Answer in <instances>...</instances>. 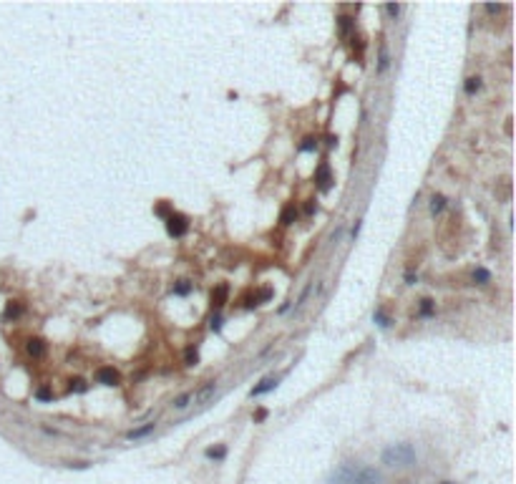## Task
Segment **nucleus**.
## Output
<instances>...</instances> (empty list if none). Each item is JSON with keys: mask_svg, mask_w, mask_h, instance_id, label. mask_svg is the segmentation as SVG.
I'll return each mask as SVG.
<instances>
[{"mask_svg": "<svg viewBox=\"0 0 516 484\" xmlns=\"http://www.w3.org/2000/svg\"><path fill=\"white\" fill-rule=\"evenodd\" d=\"M380 481L383 476L375 466H363L353 461L337 464L327 476V484H380Z\"/></svg>", "mask_w": 516, "mask_h": 484, "instance_id": "nucleus-1", "label": "nucleus"}, {"mask_svg": "<svg viewBox=\"0 0 516 484\" xmlns=\"http://www.w3.org/2000/svg\"><path fill=\"white\" fill-rule=\"evenodd\" d=\"M383 464L385 466H413L418 461V454H416V446L408 444V441H401V444H391L383 449L380 454Z\"/></svg>", "mask_w": 516, "mask_h": 484, "instance_id": "nucleus-2", "label": "nucleus"}, {"mask_svg": "<svg viewBox=\"0 0 516 484\" xmlns=\"http://www.w3.org/2000/svg\"><path fill=\"white\" fill-rule=\"evenodd\" d=\"M166 232L171 237H184L189 232V220L184 215H179V212H171L166 217Z\"/></svg>", "mask_w": 516, "mask_h": 484, "instance_id": "nucleus-3", "label": "nucleus"}, {"mask_svg": "<svg viewBox=\"0 0 516 484\" xmlns=\"http://www.w3.org/2000/svg\"><path fill=\"white\" fill-rule=\"evenodd\" d=\"M315 182H317L320 192H330V189H332V182H335V179H332L327 164H320V167H317V172H315Z\"/></svg>", "mask_w": 516, "mask_h": 484, "instance_id": "nucleus-4", "label": "nucleus"}, {"mask_svg": "<svg viewBox=\"0 0 516 484\" xmlns=\"http://www.w3.org/2000/svg\"><path fill=\"white\" fill-rule=\"evenodd\" d=\"M96 378H98V383H103V386H116V383L121 381L118 371H116V368H111V366L98 368V371H96Z\"/></svg>", "mask_w": 516, "mask_h": 484, "instance_id": "nucleus-5", "label": "nucleus"}, {"mask_svg": "<svg viewBox=\"0 0 516 484\" xmlns=\"http://www.w3.org/2000/svg\"><path fill=\"white\" fill-rule=\"evenodd\" d=\"M227 298H229V285L227 282H222V285H217L214 290H212V308H224V303H227Z\"/></svg>", "mask_w": 516, "mask_h": 484, "instance_id": "nucleus-6", "label": "nucleus"}, {"mask_svg": "<svg viewBox=\"0 0 516 484\" xmlns=\"http://www.w3.org/2000/svg\"><path fill=\"white\" fill-rule=\"evenodd\" d=\"M277 383H280V381L270 376V378H265V381H260V386H254V389L249 391V396L254 399V396H262V394H270L272 389H277Z\"/></svg>", "mask_w": 516, "mask_h": 484, "instance_id": "nucleus-7", "label": "nucleus"}, {"mask_svg": "<svg viewBox=\"0 0 516 484\" xmlns=\"http://www.w3.org/2000/svg\"><path fill=\"white\" fill-rule=\"evenodd\" d=\"M26 351H28V356H33V358H43V356H46V343H43L41 338H31L28 346H26Z\"/></svg>", "mask_w": 516, "mask_h": 484, "instance_id": "nucleus-8", "label": "nucleus"}, {"mask_svg": "<svg viewBox=\"0 0 516 484\" xmlns=\"http://www.w3.org/2000/svg\"><path fill=\"white\" fill-rule=\"evenodd\" d=\"M214 389H217V381H207L199 391H192V394H194L192 401H209V396L214 394Z\"/></svg>", "mask_w": 516, "mask_h": 484, "instance_id": "nucleus-9", "label": "nucleus"}, {"mask_svg": "<svg viewBox=\"0 0 516 484\" xmlns=\"http://www.w3.org/2000/svg\"><path fill=\"white\" fill-rule=\"evenodd\" d=\"M154 426H156L154 421H151V424H144V426H136V429H131V431L126 434V439H128V441H136V439H144V436H149V434L154 431Z\"/></svg>", "mask_w": 516, "mask_h": 484, "instance_id": "nucleus-10", "label": "nucleus"}, {"mask_svg": "<svg viewBox=\"0 0 516 484\" xmlns=\"http://www.w3.org/2000/svg\"><path fill=\"white\" fill-rule=\"evenodd\" d=\"M23 313H26V308H23L18 300H11V303L6 305V313H3V315H6L8 320H16V318H21Z\"/></svg>", "mask_w": 516, "mask_h": 484, "instance_id": "nucleus-11", "label": "nucleus"}, {"mask_svg": "<svg viewBox=\"0 0 516 484\" xmlns=\"http://www.w3.org/2000/svg\"><path fill=\"white\" fill-rule=\"evenodd\" d=\"M297 220V207L295 205H287L285 210H282V215H280V222L282 225H292Z\"/></svg>", "mask_w": 516, "mask_h": 484, "instance_id": "nucleus-12", "label": "nucleus"}, {"mask_svg": "<svg viewBox=\"0 0 516 484\" xmlns=\"http://www.w3.org/2000/svg\"><path fill=\"white\" fill-rule=\"evenodd\" d=\"M204 456H207V459H214V461H222V459L227 456V446H209V449L204 451Z\"/></svg>", "mask_w": 516, "mask_h": 484, "instance_id": "nucleus-13", "label": "nucleus"}, {"mask_svg": "<svg viewBox=\"0 0 516 484\" xmlns=\"http://www.w3.org/2000/svg\"><path fill=\"white\" fill-rule=\"evenodd\" d=\"M192 399H194V394H192V391H187V394H182L179 399H174V404H171V406H174L177 411H184V409L192 404Z\"/></svg>", "mask_w": 516, "mask_h": 484, "instance_id": "nucleus-14", "label": "nucleus"}, {"mask_svg": "<svg viewBox=\"0 0 516 484\" xmlns=\"http://www.w3.org/2000/svg\"><path fill=\"white\" fill-rule=\"evenodd\" d=\"M446 207V197L443 195H433L431 197V215H441Z\"/></svg>", "mask_w": 516, "mask_h": 484, "instance_id": "nucleus-15", "label": "nucleus"}, {"mask_svg": "<svg viewBox=\"0 0 516 484\" xmlns=\"http://www.w3.org/2000/svg\"><path fill=\"white\" fill-rule=\"evenodd\" d=\"M481 88V78L478 76H471V78H466V83H463V91L468 93V96H473L476 91Z\"/></svg>", "mask_w": 516, "mask_h": 484, "instance_id": "nucleus-16", "label": "nucleus"}, {"mask_svg": "<svg viewBox=\"0 0 516 484\" xmlns=\"http://www.w3.org/2000/svg\"><path fill=\"white\" fill-rule=\"evenodd\" d=\"M473 282H478V285L491 282V272H488L486 267H476V270H473Z\"/></svg>", "mask_w": 516, "mask_h": 484, "instance_id": "nucleus-17", "label": "nucleus"}, {"mask_svg": "<svg viewBox=\"0 0 516 484\" xmlns=\"http://www.w3.org/2000/svg\"><path fill=\"white\" fill-rule=\"evenodd\" d=\"M192 287H194V285H192L189 280H179V282H174V295H182V298H184V295L192 293Z\"/></svg>", "mask_w": 516, "mask_h": 484, "instance_id": "nucleus-18", "label": "nucleus"}, {"mask_svg": "<svg viewBox=\"0 0 516 484\" xmlns=\"http://www.w3.org/2000/svg\"><path fill=\"white\" fill-rule=\"evenodd\" d=\"M433 310H436V303H433L431 298H423V300H421V315H423V318H431Z\"/></svg>", "mask_w": 516, "mask_h": 484, "instance_id": "nucleus-19", "label": "nucleus"}, {"mask_svg": "<svg viewBox=\"0 0 516 484\" xmlns=\"http://www.w3.org/2000/svg\"><path fill=\"white\" fill-rule=\"evenodd\" d=\"M184 363H187V366H197V363H199V351H197L194 346L187 348V353H184Z\"/></svg>", "mask_w": 516, "mask_h": 484, "instance_id": "nucleus-20", "label": "nucleus"}, {"mask_svg": "<svg viewBox=\"0 0 516 484\" xmlns=\"http://www.w3.org/2000/svg\"><path fill=\"white\" fill-rule=\"evenodd\" d=\"M337 26H340V33H342V36H348V33L353 31V18L340 16V18H337Z\"/></svg>", "mask_w": 516, "mask_h": 484, "instance_id": "nucleus-21", "label": "nucleus"}, {"mask_svg": "<svg viewBox=\"0 0 516 484\" xmlns=\"http://www.w3.org/2000/svg\"><path fill=\"white\" fill-rule=\"evenodd\" d=\"M315 149H317V139H315V136H305L302 144H300V151L310 154V151H315Z\"/></svg>", "mask_w": 516, "mask_h": 484, "instance_id": "nucleus-22", "label": "nucleus"}, {"mask_svg": "<svg viewBox=\"0 0 516 484\" xmlns=\"http://www.w3.org/2000/svg\"><path fill=\"white\" fill-rule=\"evenodd\" d=\"M36 399H38V401H53L51 386H38V389H36Z\"/></svg>", "mask_w": 516, "mask_h": 484, "instance_id": "nucleus-23", "label": "nucleus"}, {"mask_svg": "<svg viewBox=\"0 0 516 484\" xmlns=\"http://www.w3.org/2000/svg\"><path fill=\"white\" fill-rule=\"evenodd\" d=\"M373 318H375V323H378L380 328H391V318H388V315H385V313H383L380 308H378V310L373 313Z\"/></svg>", "mask_w": 516, "mask_h": 484, "instance_id": "nucleus-24", "label": "nucleus"}, {"mask_svg": "<svg viewBox=\"0 0 516 484\" xmlns=\"http://www.w3.org/2000/svg\"><path fill=\"white\" fill-rule=\"evenodd\" d=\"M88 386H86V381L83 378H73L71 381V386H68V391H73V394H83Z\"/></svg>", "mask_w": 516, "mask_h": 484, "instance_id": "nucleus-25", "label": "nucleus"}, {"mask_svg": "<svg viewBox=\"0 0 516 484\" xmlns=\"http://www.w3.org/2000/svg\"><path fill=\"white\" fill-rule=\"evenodd\" d=\"M254 298H257V305H260V303H267V300L272 298V290H270V287H262V290L254 293Z\"/></svg>", "mask_w": 516, "mask_h": 484, "instance_id": "nucleus-26", "label": "nucleus"}, {"mask_svg": "<svg viewBox=\"0 0 516 484\" xmlns=\"http://www.w3.org/2000/svg\"><path fill=\"white\" fill-rule=\"evenodd\" d=\"M388 63H391V58H388V51H385V48H380V63H378V71L383 73V71L388 68Z\"/></svg>", "mask_w": 516, "mask_h": 484, "instance_id": "nucleus-27", "label": "nucleus"}, {"mask_svg": "<svg viewBox=\"0 0 516 484\" xmlns=\"http://www.w3.org/2000/svg\"><path fill=\"white\" fill-rule=\"evenodd\" d=\"M385 13H388L391 18H398V16H401V6H398V3H388V6H385Z\"/></svg>", "mask_w": 516, "mask_h": 484, "instance_id": "nucleus-28", "label": "nucleus"}, {"mask_svg": "<svg viewBox=\"0 0 516 484\" xmlns=\"http://www.w3.org/2000/svg\"><path fill=\"white\" fill-rule=\"evenodd\" d=\"M242 303H244V308H247V310H252V308L257 305V298H254V293H247Z\"/></svg>", "mask_w": 516, "mask_h": 484, "instance_id": "nucleus-29", "label": "nucleus"}, {"mask_svg": "<svg viewBox=\"0 0 516 484\" xmlns=\"http://www.w3.org/2000/svg\"><path fill=\"white\" fill-rule=\"evenodd\" d=\"M317 212V205H315V200H307L305 202V215H315Z\"/></svg>", "mask_w": 516, "mask_h": 484, "instance_id": "nucleus-30", "label": "nucleus"}, {"mask_svg": "<svg viewBox=\"0 0 516 484\" xmlns=\"http://www.w3.org/2000/svg\"><path fill=\"white\" fill-rule=\"evenodd\" d=\"M212 331H214V333H219V331H222V318H219V315H214V318H212Z\"/></svg>", "mask_w": 516, "mask_h": 484, "instance_id": "nucleus-31", "label": "nucleus"}, {"mask_svg": "<svg viewBox=\"0 0 516 484\" xmlns=\"http://www.w3.org/2000/svg\"><path fill=\"white\" fill-rule=\"evenodd\" d=\"M501 11H503L501 6H493V3H488V6H486V13H488V16H496V13H501Z\"/></svg>", "mask_w": 516, "mask_h": 484, "instance_id": "nucleus-32", "label": "nucleus"}, {"mask_svg": "<svg viewBox=\"0 0 516 484\" xmlns=\"http://www.w3.org/2000/svg\"><path fill=\"white\" fill-rule=\"evenodd\" d=\"M156 215L166 220V217H169V207H166V205H159V207H156Z\"/></svg>", "mask_w": 516, "mask_h": 484, "instance_id": "nucleus-33", "label": "nucleus"}, {"mask_svg": "<svg viewBox=\"0 0 516 484\" xmlns=\"http://www.w3.org/2000/svg\"><path fill=\"white\" fill-rule=\"evenodd\" d=\"M416 280H418V277H416V272H413V270H408V272H406V282H408V285H413Z\"/></svg>", "mask_w": 516, "mask_h": 484, "instance_id": "nucleus-34", "label": "nucleus"}, {"mask_svg": "<svg viewBox=\"0 0 516 484\" xmlns=\"http://www.w3.org/2000/svg\"><path fill=\"white\" fill-rule=\"evenodd\" d=\"M265 419H267V411H265V409H260V411L254 414V421H265Z\"/></svg>", "mask_w": 516, "mask_h": 484, "instance_id": "nucleus-35", "label": "nucleus"}, {"mask_svg": "<svg viewBox=\"0 0 516 484\" xmlns=\"http://www.w3.org/2000/svg\"><path fill=\"white\" fill-rule=\"evenodd\" d=\"M325 144H327V146H337V136H332V134H330V136L325 139Z\"/></svg>", "mask_w": 516, "mask_h": 484, "instance_id": "nucleus-36", "label": "nucleus"}, {"mask_svg": "<svg viewBox=\"0 0 516 484\" xmlns=\"http://www.w3.org/2000/svg\"><path fill=\"white\" fill-rule=\"evenodd\" d=\"M358 232H360V222H355V225H353V230H350V235H353V240L358 237Z\"/></svg>", "mask_w": 516, "mask_h": 484, "instance_id": "nucleus-37", "label": "nucleus"}, {"mask_svg": "<svg viewBox=\"0 0 516 484\" xmlns=\"http://www.w3.org/2000/svg\"><path fill=\"white\" fill-rule=\"evenodd\" d=\"M441 484H453V481H441Z\"/></svg>", "mask_w": 516, "mask_h": 484, "instance_id": "nucleus-38", "label": "nucleus"}]
</instances>
